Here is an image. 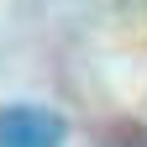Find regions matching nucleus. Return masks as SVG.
Returning <instances> with one entry per match:
<instances>
[{"label": "nucleus", "instance_id": "1", "mask_svg": "<svg viewBox=\"0 0 147 147\" xmlns=\"http://www.w3.org/2000/svg\"><path fill=\"white\" fill-rule=\"evenodd\" d=\"M68 121L47 105H11L0 110V147H63Z\"/></svg>", "mask_w": 147, "mask_h": 147}, {"label": "nucleus", "instance_id": "2", "mask_svg": "<svg viewBox=\"0 0 147 147\" xmlns=\"http://www.w3.org/2000/svg\"><path fill=\"white\" fill-rule=\"evenodd\" d=\"M105 147H147V137H142V131H116Z\"/></svg>", "mask_w": 147, "mask_h": 147}]
</instances>
